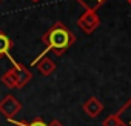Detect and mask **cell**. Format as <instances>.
I'll return each mask as SVG.
<instances>
[{"mask_svg":"<svg viewBox=\"0 0 131 126\" xmlns=\"http://www.w3.org/2000/svg\"><path fill=\"white\" fill-rule=\"evenodd\" d=\"M9 123H13L14 126H28V121H22V120H16V118H8Z\"/></svg>","mask_w":131,"mask_h":126,"instance_id":"4fadbf2b","label":"cell"},{"mask_svg":"<svg viewBox=\"0 0 131 126\" xmlns=\"http://www.w3.org/2000/svg\"><path fill=\"white\" fill-rule=\"evenodd\" d=\"M20 111H22V103L11 94L5 95L0 102V112L6 118H14Z\"/></svg>","mask_w":131,"mask_h":126,"instance_id":"3957f363","label":"cell"},{"mask_svg":"<svg viewBox=\"0 0 131 126\" xmlns=\"http://www.w3.org/2000/svg\"><path fill=\"white\" fill-rule=\"evenodd\" d=\"M32 2H39V0H32Z\"/></svg>","mask_w":131,"mask_h":126,"instance_id":"2e32d148","label":"cell"},{"mask_svg":"<svg viewBox=\"0 0 131 126\" xmlns=\"http://www.w3.org/2000/svg\"><path fill=\"white\" fill-rule=\"evenodd\" d=\"M77 2L85 8V11H96L106 2V0H77Z\"/></svg>","mask_w":131,"mask_h":126,"instance_id":"30bf717a","label":"cell"},{"mask_svg":"<svg viewBox=\"0 0 131 126\" xmlns=\"http://www.w3.org/2000/svg\"><path fill=\"white\" fill-rule=\"evenodd\" d=\"M36 68L40 71V74H43V75H51V74L56 71L57 65H56V63H54L49 57H43L42 60H39V61H37Z\"/></svg>","mask_w":131,"mask_h":126,"instance_id":"52a82bcc","label":"cell"},{"mask_svg":"<svg viewBox=\"0 0 131 126\" xmlns=\"http://www.w3.org/2000/svg\"><path fill=\"white\" fill-rule=\"evenodd\" d=\"M28 126H48V124L39 117V118H34L32 121H28Z\"/></svg>","mask_w":131,"mask_h":126,"instance_id":"7c38bea8","label":"cell"},{"mask_svg":"<svg viewBox=\"0 0 131 126\" xmlns=\"http://www.w3.org/2000/svg\"><path fill=\"white\" fill-rule=\"evenodd\" d=\"M11 46H13L11 39H9L5 32L0 31V57H2V55L8 57V55H9V49H11Z\"/></svg>","mask_w":131,"mask_h":126,"instance_id":"9c48e42d","label":"cell"},{"mask_svg":"<svg viewBox=\"0 0 131 126\" xmlns=\"http://www.w3.org/2000/svg\"><path fill=\"white\" fill-rule=\"evenodd\" d=\"M103 126H120L117 115H116V114H111V115H108V117L103 120Z\"/></svg>","mask_w":131,"mask_h":126,"instance_id":"8fae6325","label":"cell"},{"mask_svg":"<svg viewBox=\"0 0 131 126\" xmlns=\"http://www.w3.org/2000/svg\"><path fill=\"white\" fill-rule=\"evenodd\" d=\"M83 111L88 117L96 118L102 111H103V103L97 98V97H90L85 103H83Z\"/></svg>","mask_w":131,"mask_h":126,"instance_id":"5b68a950","label":"cell"},{"mask_svg":"<svg viewBox=\"0 0 131 126\" xmlns=\"http://www.w3.org/2000/svg\"><path fill=\"white\" fill-rule=\"evenodd\" d=\"M2 83H3L8 89H19V82H17V79H16L13 69L6 71V72L2 75Z\"/></svg>","mask_w":131,"mask_h":126,"instance_id":"ba28073f","label":"cell"},{"mask_svg":"<svg viewBox=\"0 0 131 126\" xmlns=\"http://www.w3.org/2000/svg\"><path fill=\"white\" fill-rule=\"evenodd\" d=\"M42 42L45 43V49L40 55H37L32 60V66L37 65V61L42 60L49 51H52L56 55H62L63 52H67L74 43H76V35L68 29L67 25H63L62 22H56L43 35H42Z\"/></svg>","mask_w":131,"mask_h":126,"instance_id":"6da1fadb","label":"cell"},{"mask_svg":"<svg viewBox=\"0 0 131 126\" xmlns=\"http://www.w3.org/2000/svg\"><path fill=\"white\" fill-rule=\"evenodd\" d=\"M99 23H100V17L96 11H85L77 19V25L85 34H93L99 26Z\"/></svg>","mask_w":131,"mask_h":126,"instance_id":"7a4b0ae2","label":"cell"},{"mask_svg":"<svg viewBox=\"0 0 131 126\" xmlns=\"http://www.w3.org/2000/svg\"><path fill=\"white\" fill-rule=\"evenodd\" d=\"M126 2H128V3H129V5H131V0H126Z\"/></svg>","mask_w":131,"mask_h":126,"instance_id":"9a60e30c","label":"cell"},{"mask_svg":"<svg viewBox=\"0 0 131 126\" xmlns=\"http://www.w3.org/2000/svg\"><path fill=\"white\" fill-rule=\"evenodd\" d=\"M48 126H63V123H62V121H59V120H52Z\"/></svg>","mask_w":131,"mask_h":126,"instance_id":"5bb4252c","label":"cell"},{"mask_svg":"<svg viewBox=\"0 0 131 126\" xmlns=\"http://www.w3.org/2000/svg\"><path fill=\"white\" fill-rule=\"evenodd\" d=\"M120 126H131V98L116 112Z\"/></svg>","mask_w":131,"mask_h":126,"instance_id":"8992f818","label":"cell"},{"mask_svg":"<svg viewBox=\"0 0 131 126\" xmlns=\"http://www.w3.org/2000/svg\"><path fill=\"white\" fill-rule=\"evenodd\" d=\"M6 58H9V61L14 65L13 72H14V75H16L17 82H19V89H20V88H23L26 83H29V82H31V79H32V72H31V71H29L25 65H22V63L16 61L11 55H8Z\"/></svg>","mask_w":131,"mask_h":126,"instance_id":"277c9868","label":"cell"}]
</instances>
